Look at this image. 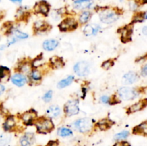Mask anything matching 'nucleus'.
<instances>
[{"label": "nucleus", "instance_id": "f704fd0d", "mask_svg": "<svg viewBox=\"0 0 147 146\" xmlns=\"http://www.w3.org/2000/svg\"><path fill=\"white\" fill-rule=\"evenodd\" d=\"M53 90H48V91L46 92L44 94V95L42 96V100L46 103L50 102L52 100V99H53Z\"/></svg>", "mask_w": 147, "mask_h": 146}, {"label": "nucleus", "instance_id": "8fccbe9b", "mask_svg": "<svg viewBox=\"0 0 147 146\" xmlns=\"http://www.w3.org/2000/svg\"><path fill=\"white\" fill-rule=\"evenodd\" d=\"M0 57H1V54H0Z\"/></svg>", "mask_w": 147, "mask_h": 146}, {"label": "nucleus", "instance_id": "f8f14e48", "mask_svg": "<svg viewBox=\"0 0 147 146\" xmlns=\"http://www.w3.org/2000/svg\"><path fill=\"white\" fill-rule=\"evenodd\" d=\"M28 75V81L30 84H38L42 80L43 73L40 69L32 68Z\"/></svg>", "mask_w": 147, "mask_h": 146}, {"label": "nucleus", "instance_id": "4be33fe9", "mask_svg": "<svg viewBox=\"0 0 147 146\" xmlns=\"http://www.w3.org/2000/svg\"><path fill=\"white\" fill-rule=\"evenodd\" d=\"M59 45L58 40H55V39H50V40H46L43 42L42 47L45 51L50 52L55 50Z\"/></svg>", "mask_w": 147, "mask_h": 146}, {"label": "nucleus", "instance_id": "f03ea898", "mask_svg": "<svg viewBox=\"0 0 147 146\" xmlns=\"http://www.w3.org/2000/svg\"><path fill=\"white\" fill-rule=\"evenodd\" d=\"M34 125L36 127L37 133L40 134H47L53 131L55 128L53 120L49 117H44V116L37 117L34 121Z\"/></svg>", "mask_w": 147, "mask_h": 146}, {"label": "nucleus", "instance_id": "49530a36", "mask_svg": "<svg viewBox=\"0 0 147 146\" xmlns=\"http://www.w3.org/2000/svg\"><path fill=\"white\" fill-rule=\"evenodd\" d=\"M4 15H5V12L3 11H0V20L2 19V18L4 17Z\"/></svg>", "mask_w": 147, "mask_h": 146}, {"label": "nucleus", "instance_id": "a18cd8bd", "mask_svg": "<svg viewBox=\"0 0 147 146\" xmlns=\"http://www.w3.org/2000/svg\"><path fill=\"white\" fill-rule=\"evenodd\" d=\"M10 1H11V2L13 3H17V4H20V3H22V1H23V0H9Z\"/></svg>", "mask_w": 147, "mask_h": 146}, {"label": "nucleus", "instance_id": "423d86ee", "mask_svg": "<svg viewBox=\"0 0 147 146\" xmlns=\"http://www.w3.org/2000/svg\"><path fill=\"white\" fill-rule=\"evenodd\" d=\"M63 110L66 117L77 115L80 112L78 100L77 99H72L67 101L64 105Z\"/></svg>", "mask_w": 147, "mask_h": 146}, {"label": "nucleus", "instance_id": "6ab92c4d", "mask_svg": "<svg viewBox=\"0 0 147 146\" xmlns=\"http://www.w3.org/2000/svg\"><path fill=\"white\" fill-rule=\"evenodd\" d=\"M32 70V67L31 61H28V60L20 62L17 67V71L19 73H22L23 74H29Z\"/></svg>", "mask_w": 147, "mask_h": 146}, {"label": "nucleus", "instance_id": "20e7f679", "mask_svg": "<svg viewBox=\"0 0 147 146\" xmlns=\"http://www.w3.org/2000/svg\"><path fill=\"white\" fill-rule=\"evenodd\" d=\"M78 26V21L74 17H67L58 24V28L61 32H70L76 30Z\"/></svg>", "mask_w": 147, "mask_h": 146}, {"label": "nucleus", "instance_id": "c85d7f7f", "mask_svg": "<svg viewBox=\"0 0 147 146\" xmlns=\"http://www.w3.org/2000/svg\"><path fill=\"white\" fill-rule=\"evenodd\" d=\"M57 135L61 137H70L73 135V132L71 129L66 127H60L57 129Z\"/></svg>", "mask_w": 147, "mask_h": 146}, {"label": "nucleus", "instance_id": "4468645a", "mask_svg": "<svg viewBox=\"0 0 147 146\" xmlns=\"http://www.w3.org/2000/svg\"><path fill=\"white\" fill-rule=\"evenodd\" d=\"M17 127V121L14 115H8L3 123V129L5 132L14 131Z\"/></svg>", "mask_w": 147, "mask_h": 146}, {"label": "nucleus", "instance_id": "473e14b6", "mask_svg": "<svg viewBox=\"0 0 147 146\" xmlns=\"http://www.w3.org/2000/svg\"><path fill=\"white\" fill-rule=\"evenodd\" d=\"M113 65H114V60H112V59H109V60H106L102 63L101 67L103 70H110Z\"/></svg>", "mask_w": 147, "mask_h": 146}, {"label": "nucleus", "instance_id": "7ed1b4c3", "mask_svg": "<svg viewBox=\"0 0 147 146\" xmlns=\"http://www.w3.org/2000/svg\"><path fill=\"white\" fill-rule=\"evenodd\" d=\"M73 127L80 133H88L93 128V121L88 117L80 118L73 123Z\"/></svg>", "mask_w": 147, "mask_h": 146}, {"label": "nucleus", "instance_id": "2f4dec72", "mask_svg": "<svg viewBox=\"0 0 147 146\" xmlns=\"http://www.w3.org/2000/svg\"><path fill=\"white\" fill-rule=\"evenodd\" d=\"M10 35H12L14 37H15L19 41L22 40H25V39H27L28 37V34L20 31L19 29H15L13 30V31L11 32V34Z\"/></svg>", "mask_w": 147, "mask_h": 146}, {"label": "nucleus", "instance_id": "ea45409f", "mask_svg": "<svg viewBox=\"0 0 147 146\" xmlns=\"http://www.w3.org/2000/svg\"><path fill=\"white\" fill-rule=\"evenodd\" d=\"M142 74L143 76H147V64L143 66V67L142 68Z\"/></svg>", "mask_w": 147, "mask_h": 146}, {"label": "nucleus", "instance_id": "2eb2a0df", "mask_svg": "<svg viewBox=\"0 0 147 146\" xmlns=\"http://www.w3.org/2000/svg\"><path fill=\"white\" fill-rule=\"evenodd\" d=\"M118 31L121 34V41L125 43L131 41L133 29H132V27H131L130 25L121 27L118 30Z\"/></svg>", "mask_w": 147, "mask_h": 146}, {"label": "nucleus", "instance_id": "de8ad7c7", "mask_svg": "<svg viewBox=\"0 0 147 146\" xmlns=\"http://www.w3.org/2000/svg\"><path fill=\"white\" fill-rule=\"evenodd\" d=\"M142 4H147V0H141Z\"/></svg>", "mask_w": 147, "mask_h": 146}, {"label": "nucleus", "instance_id": "cd10ccee", "mask_svg": "<svg viewBox=\"0 0 147 146\" xmlns=\"http://www.w3.org/2000/svg\"><path fill=\"white\" fill-rule=\"evenodd\" d=\"M74 81V76L70 75L68 77H67L66 78L63 79V80H60L58 83H57V88L59 89H63L65 88V87H68L69 85L73 83V82Z\"/></svg>", "mask_w": 147, "mask_h": 146}, {"label": "nucleus", "instance_id": "bb28decb", "mask_svg": "<svg viewBox=\"0 0 147 146\" xmlns=\"http://www.w3.org/2000/svg\"><path fill=\"white\" fill-rule=\"evenodd\" d=\"M133 133L136 135H147V121L143 122L133 129Z\"/></svg>", "mask_w": 147, "mask_h": 146}, {"label": "nucleus", "instance_id": "c756f323", "mask_svg": "<svg viewBox=\"0 0 147 146\" xmlns=\"http://www.w3.org/2000/svg\"><path fill=\"white\" fill-rule=\"evenodd\" d=\"M17 17L19 20H22V21H24V20H27L28 19V17H30V13L27 11H26V9H24L23 7H20L18 9L17 11Z\"/></svg>", "mask_w": 147, "mask_h": 146}, {"label": "nucleus", "instance_id": "79ce46f5", "mask_svg": "<svg viewBox=\"0 0 147 146\" xmlns=\"http://www.w3.org/2000/svg\"><path fill=\"white\" fill-rule=\"evenodd\" d=\"M4 91H5V87L3 84H0V95H1L4 92Z\"/></svg>", "mask_w": 147, "mask_h": 146}, {"label": "nucleus", "instance_id": "9d476101", "mask_svg": "<svg viewBox=\"0 0 147 146\" xmlns=\"http://www.w3.org/2000/svg\"><path fill=\"white\" fill-rule=\"evenodd\" d=\"M51 28V26L44 20H37L33 24V31L35 34L47 32Z\"/></svg>", "mask_w": 147, "mask_h": 146}, {"label": "nucleus", "instance_id": "ddd939ff", "mask_svg": "<svg viewBox=\"0 0 147 146\" xmlns=\"http://www.w3.org/2000/svg\"><path fill=\"white\" fill-rule=\"evenodd\" d=\"M10 80H11L13 84H14V85L19 87H23L28 82V78H27L25 74H23L22 73L19 72L13 74L10 77Z\"/></svg>", "mask_w": 147, "mask_h": 146}, {"label": "nucleus", "instance_id": "37998d69", "mask_svg": "<svg viewBox=\"0 0 147 146\" xmlns=\"http://www.w3.org/2000/svg\"><path fill=\"white\" fill-rule=\"evenodd\" d=\"M142 15L143 19H147V11H144V12H142Z\"/></svg>", "mask_w": 147, "mask_h": 146}, {"label": "nucleus", "instance_id": "09e8293b", "mask_svg": "<svg viewBox=\"0 0 147 146\" xmlns=\"http://www.w3.org/2000/svg\"><path fill=\"white\" fill-rule=\"evenodd\" d=\"M119 1H121V2H122V1H124V0H119Z\"/></svg>", "mask_w": 147, "mask_h": 146}, {"label": "nucleus", "instance_id": "7c9ffc66", "mask_svg": "<svg viewBox=\"0 0 147 146\" xmlns=\"http://www.w3.org/2000/svg\"><path fill=\"white\" fill-rule=\"evenodd\" d=\"M129 134H130V133L127 131V130H123V131L120 132V133H116L114 135V137H113V140L117 142L123 141V140H125V139H126L129 137Z\"/></svg>", "mask_w": 147, "mask_h": 146}, {"label": "nucleus", "instance_id": "3c124183", "mask_svg": "<svg viewBox=\"0 0 147 146\" xmlns=\"http://www.w3.org/2000/svg\"><path fill=\"white\" fill-rule=\"evenodd\" d=\"M0 1H1V0H0Z\"/></svg>", "mask_w": 147, "mask_h": 146}, {"label": "nucleus", "instance_id": "b1692460", "mask_svg": "<svg viewBox=\"0 0 147 146\" xmlns=\"http://www.w3.org/2000/svg\"><path fill=\"white\" fill-rule=\"evenodd\" d=\"M92 15H93V14H92L91 11H88V10L81 11V13L78 16V21L81 25H86L90 20Z\"/></svg>", "mask_w": 147, "mask_h": 146}, {"label": "nucleus", "instance_id": "412c9836", "mask_svg": "<svg viewBox=\"0 0 147 146\" xmlns=\"http://www.w3.org/2000/svg\"><path fill=\"white\" fill-rule=\"evenodd\" d=\"M113 125V122L112 120H111L109 118H103L100 120L99 121H98L96 123V124L95 125L96 127L98 129H99L101 131H106V130H109V128H111L112 125Z\"/></svg>", "mask_w": 147, "mask_h": 146}, {"label": "nucleus", "instance_id": "1a4fd4ad", "mask_svg": "<svg viewBox=\"0 0 147 146\" xmlns=\"http://www.w3.org/2000/svg\"><path fill=\"white\" fill-rule=\"evenodd\" d=\"M33 11L35 14H42L45 17H47L50 11V5L46 1L42 0L36 3L33 7Z\"/></svg>", "mask_w": 147, "mask_h": 146}, {"label": "nucleus", "instance_id": "e433bc0d", "mask_svg": "<svg viewBox=\"0 0 147 146\" xmlns=\"http://www.w3.org/2000/svg\"><path fill=\"white\" fill-rule=\"evenodd\" d=\"M129 6H130L131 9L133 10V11H134V10L137 9V8L139 7V3L137 1H135V0H134V1H131V2L129 3Z\"/></svg>", "mask_w": 147, "mask_h": 146}, {"label": "nucleus", "instance_id": "4c0bfd02", "mask_svg": "<svg viewBox=\"0 0 147 146\" xmlns=\"http://www.w3.org/2000/svg\"><path fill=\"white\" fill-rule=\"evenodd\" d=\"M113 146H131V145L126 141H119L116 143H115V145Z\"/></svg>", "mask_w": 147, "mask_h": 146}, {"label": "nucleus", "instance_id": "58836bf2", "mask_svg": "<svg viewBox=\"0 0 147 146\" xmlns=\"http://www.w3.org/2000/svg\"><path fill=\"white\" fill-rule=\"evenodd\" d=\"M46 146H59V143L57 140H51L47 143Z\"/></svg>", "mask_w": 147, "mask_h": 146}, {"label": "nucleus", "instance_id": "a19ab883", "mask_svg": "<svg viewBox=\"0 0 147 146\" xmlns=\"http://www.w3.org/2000/svg\"><path fill=\"white\" fill-rule=\"evenodd\" d=\"M4 109H3V107L1 105H0V120L4 117Z\"/></svg>", "mask_w": 147, "mask_h": 146}, {"label": "nucleus", "instance_id": "a878e982", "mask_svg": "<svg viewBox=\"0 0 147 146\" xmlns=\"http://www.w3.org/2000/svg\"><path fill=\"white\" fill-rule=\"evenodd\" d=\"M11 70L7 67L0 66V82H6L10 79Z\"/></svg>", "mask_w": 147, "mask_h": 146}, {"label": "nucleus", "instance_id": "39448f33", "mask_svg": "<svg viewBox=\"0 0 147 146\" xmlns=\"http://www.w3.org/2000/svg\"><path fill=\"white\" fill-rule=\"evenodd\" d=\"M118 97L122 100H133L139 96V91L130 87H122L118 90Z\"/></svg>", "mask_w": 147, "mask_h": 146}, {"label": "nucleus", "instance_id": "aec40b11", "mask_svg": "<svg viewBox=\"0 0 147 146\" xmlns=\"http://www.w3.org/2000/svg\"><path fill=\"white\" fill-rule=\"evenodd\" d=\"M100 30V27L98 24H86L84 29H83V33L86 36L90 37V36H96L99 31Z\"/></svg>", "mask_w": 147, "mask_h": 146}, {"label": "nucleus", "instance_id": "a211bd4d", "mask_svg": "<svg viewBox=\"0 0 147 146\" xmlns=\"http://www.w3.org/2000/svg\"><path fill=\"white\" fill-rule=\"evenodd\" d=\"M147 106V99H143V100H139L137 102L134 103V104L131 105L126 110V113L128 114H131V113H136L140 110H143Z\"/></svg>", "mask_w": 147, "mask_h": 146}, {"label": "nucleus", "instance_id": "f3484780", "mask_svg": "<svg viewBox=\"0 0 147 146\" xmlns=\"http://www.w3.org/2000/svg\"><path fill=\"white\" fill-rule=\"evenodd\" d=\"M34 142L35 137L32 133H26L20 138V145L21 146H32Z\"/></svg>", "mask_w": 147, "mask_h": 146}, {"label": "nucleus", "instance_id": "5701e85b", "mask_svg": "<svg viewBox=\"0 0 147 146\" xmlns=\"http://www.w3.org/2000/svg\"><path fill=\"white\" fill-rule=\"evenodd\" d=\"M46 114H47V117L50 119L57 118L61 114V110H60V107L58 105L53 104V105L50 106L47 108Z\"/></svg>", "mask_w": 147, "mask_h": 146}, {"label": "nucleus", "instance_id": "6e6552de", "mask_svg": "<svg viewBox=\"0 0 147 146\" xmlns=\"http://www.w3.org/2000/svg\"><path fill=\"white\" fill-rule=\"evenodd\" d=\"M37 118V113L33 109L27 110L20 115V119L24 125H32Z\"/></svg>", "mask_w": 147, "mask_h": 146}, {"label": "nucleus", "instance_id": "f257e3e1", "mask_svg": "<svg viewBox=\"0 0 147 146\" xmlns=\"http://www.w3.org/2000/svg\"><path fill=\"white\" fill-rule=\"evenodd\" d=\"M99 19L103 24H111L116 22L121 15L120 9L113 7H103L98 11Z\"/></svg>", "mask_w": 147, "mask_h": 146}, {"label": "nucleus", "instance_id": "c9c22d12", "mask_svg": "<svg viewBox=\"0 0 147 146\" xmlns=\"http://www.w3.org/2000/svg\"><path fill=\"white\" fill-rule=\"evenodd\" d=\"M100 101L103 104H111V97L108 95H103L100 97Z\"/></svg>", "mask_w": 147, "mask_h": 146}, {"label": "nucleus", "instance_id": "c03bdc74", "mask_svg": "<svg viewBox=\"0 0 147 146\" xmlns=\"http://www.w3.org/2000/svg\"><path fill=\"white\" fill-rule=\"evenodd\" d=\"M142 33H143L144 35H147V26H146V27H144L142 29Z\"/></svg>", "mask_w": 147, "mask_h": 146}, {"label": "nucleus", "instance_id": "393cba45", "mask_svg": "<svg viewBox=\"0 0 147 146\" xmlns=\"http://www.w3.org/2000/svg\"><path fill=\"white\" fill-rule=\"evenodd\" d=\"M65 65L63 60L58 56H53L50 59V67L54 69H59Z\"/></svg>", "mask_w": 147, "mask_h": 146}, {"label": "nucleus", "instance_id": "0eeeda50", "mask_svg": "<svg viewBox=\"0 0 147 146\" xmlns=\"http://www.w3.org/2000/svg\"><path fill=\"white\" fill-rule=\"evenodd\" d=\"M75 73L81 77H87L90 72V64L86 61H80L76 63L73 67Z\"/></svg>", "mask_w": 147, "mask_h": 146}, {"label": "nucleus", "instance_id": "9b49d317", "mask_svg": "<svg viewBox=\"0 0 147 146\" xmlns=\"http://www.w3.org/2000/svg\"><path fill=\"white\" fill-rule=\"evenodd\" d=\"M93 4V0H75L73 2V7L77 11H83L91 8Z\"/></svg>", "mask_w": 147, "mask_h": 146}, {"label": "nucleus", "instance_id": "dca6fc26", "mask_svg": "<svg viewBox=\"0 0 147 146\" xmlns=\"http://www.w3.org/2000/svg\"><path fill=\"white\" fill-rule=\"evenodd\" d=\"M139 76L135 72H129L125 74L122 77V83L126 85L134 84L139 80Z\"/></svg>", "mask_w": 147, "mask_h": 146}, {"label": "nucleus", "instance_id": "72a5a7b5", "mask_svg": "<svg viewBox=\"0 0 147 146\" xmlns=\"http://www.w3.org/2000/svg\"><path fill=\"white\" fill-rule=\"evenodd\" d=\"M11 140V135L8 134H2L0 135V145H5L8 144Z\"/></svg>", "mask_w": 147, "mask_h": 146}]
</instances>
